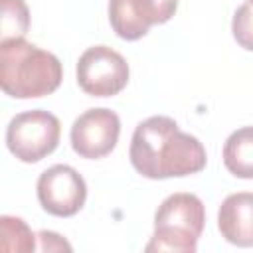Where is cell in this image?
<instances>
[{
    "label": "cell",
    "instance_id": "cell-1",
    "mask_svg": "<svg viewBox=\"0 0 253 253\" xmlns=\"http://www.w3.org/2000/svg\"><path fill=\"white\" fill-rule=\"evenodd\" d=\"M128 156L134 170L150 180L196 174L204 170L208 160L204 144L182 132L170 117H148L138 123Z\"/></svg>",
    "mask_w": 253,
    "mask_h": 253
},
{
    "label": "cell",
    "instance_id": "cell-2",
    "mask_svg": "<svg viewBox=\"0 0 253 253\" xmlns=\"http://www.w3.org/2000/svg\"><path fill=\"white\" fill-rule=\"evenodd\" d=\"M63 79L59 59L24 38L0 42V85L16 99H36L53 93Z\"/></svg>",
    "mask_w": 253,
    "mask_h": 253
},
{
    "label": "cell",
    "instance_id": "cell-3",
    "mask_svg": "<svg viewBox=\"0 0 253 253\" xmlns=\"http://www.w3.org/2000/svg\"><path fill=\"white\" fill-rule=\"evenodd\" d=\"M206 210L198 196L178 192L168 196L154 213V235L146 251L194 253L204 231Z\"/></svg>",
    "mask_w": 253,
    "mask_h": 253
},
{
    "label": "cell",
    "instance_id": "cell-4",
    "mask_svg": "<svg viewBox=\"0 0 253 253\" xmlns=\"http://www.w3.org/2000/svg\"><path fill=\"white\" fill-rule=\"evenodd\" d=\"M61 134L59 119L43 109L16 115L6 128V146L22 162H38L57 148Z\"/></svg>",
    "mask_w": 253,
    "mask_h": 253
},
{
    "label": "cell",
    "instance_id": "cell-5",
    "mask_svg": "<svg viewBox=\"0 0 253 253\" xmlns=\"http://www.w3.org/2000/svg\"><path fill=\"white\" fill-rule=\"evenodd\" d=\"M77 83L87 95L113 97L128 83V63L109 45H93L77 61Z\"/></svg>",
    "mask_w": 253,
    "mask_h": 253
},
{
    "label": "cell",
    "instance_id": "cell-6",
    "mask_svg": "<svg viewBox=\"0 0 253 253\" xmlns=\"http://www.w3.org/2000/svg\"><path fill=\"white\" fill-rule=\"evenodd\" d=\"M36 188L42 208L57 217L75 215L83 208L87 198L83 176L67 164H55L43 170L38 178Z\"/></svg>",
    "mask_w": 253,
    "mask_h": 253
},
{
    "label": "cell",
    "instance_id": "cell-7",
    "mask_svg": "<svg viewBox=\"0 0 253 253\" xmlns=\"http://www.w3.org/2000/svg\"><path fill=\"white\" fill-rule=\"evenodd\" d=\"M121 121L111 109L99 107L79 115L71 125V146L81 158H103L119 140Z\"/></svg>",
    "mask_w": 253,
    "mask_h": 253
},
{
    "label": "cell",
    "instance_id": "cell-8",
    "mask_svg": "<svg viewBox=\"0 0 253 253\" xmlns=\"http://www.w3.org/2000/svg\"><path fill=\"white\" fill-rule=\"evenodd\" d=\"M178 0H109V20L115 34L123 40H138L150 26L168 22L176 12Z\"/></svg>",
    "mask_w": 253,
    "mask_h": 253
},
{
    "label": "cell",
    "instance_id": "cell-9",
    "mask_svg": "<svg viewBox=\"0 0 253 253\" xmlns=\"http://www.w3.org/2000/svg\"><path fill=\"white\" fill-rule=\"evenodd\" d=\"M217 227L225 241L237 247H253V192L227 196L217 211Z\"/></svg>",
    "mask_w": 253,
    "mask_h": 253
},
{
    "label": "cell",
    "instance_id": "cell-10",
    "mask_svg": "<svg viewBox=\"0 0 253 253\" xmlns=\"http://www.w3.org/2000/svg\"><path fill=\"white\" fill-rule=\"evenodd\" d=\"M223 164L237 178H253V126L237 128L227 136Z\"/></svg>",
    "mask_w": 253,
    "mask_h": 253
},
{
    "label": "cell",
    "instance_id": "cell-11",
    "mask_svg": "<svg viewBox=\"0 0 253 253\" xmlns=\"http://www.w3.org/2000/svg\"><path fill=\"white\" fill-rule=\"evenodd\" d=\"M0 249L16 253H32L36 249V235L22 217L2 215L0 217Z\"/></svg>",
    "mask_w": 253,
    "mask_h": 253
},
{
    "label": "cell",
    "instance_id": "cell-12",
    "mask_svg": "<svg viewBox=\"0 0 253 253\" xmlns=\"http://www.w3.org/2000/svg\"><path fill=\"white\" fill-rule=\"evenodd\" d=\"M30 26V12L24 0H2L0 42L24 38Z\"/></svg>",
    "mask_w": 253,
    "mask_h": 253
},
{
    "label": "cell",
    "instance_id": "cell-13",
    "mask_svg": "<svg viewBox=\"0 0 253 253\" xmlns=\"http://www.w3.org/2000/svg\"><path fill=\"white\" fill-rule=\"evenodd\" d=\"M231 32L235 42L243 47L253 51V0L241 4L235 14H233V22H231Z\"/></svg>",
    "mask_w": 253,
    "mask_h": 253
},
{
    "label": "cell",
    "instance_id": "cell-14",
    "mask_svg": "<svg viewBox=\"0 0 253 253\" xmlns=\"http://www.w3.org/2000/svg\"><path fill=\"white\" fill-rule=\"evenodd\" d=\"M38 237L42 239V249L43 251H51V249H67L69 251L71 249V245L65 239H61V235H57L53 231H40Z\"/></svg>",
    "mask_w": 253,
    "mask_h": 253
}]
</instances>
